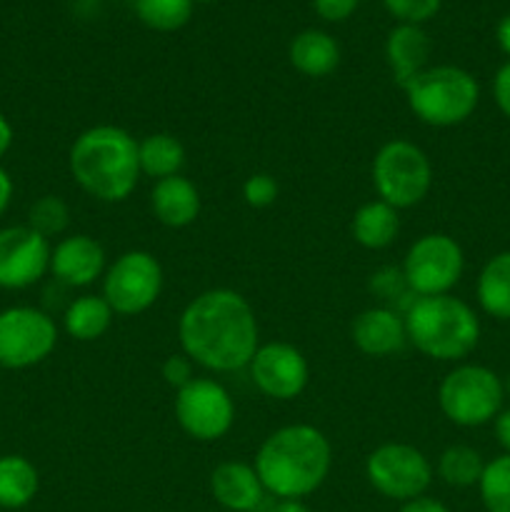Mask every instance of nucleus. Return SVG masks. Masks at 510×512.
<instances>
[{"label": "nucleus", "mask_w": 510, "mask_h": 512, "mask_svg": "<svg viewBox=\"0 0 510 512\" xmlns=\"http://www.w3.org/2000/svg\"><path fill=\"white\" fill-rule=\"evenodd\" d=\"M180 353L213 373L248 368L260 348L255 310L238 290L210 288L195 295L178 318Z\"/></svg>", "instance_id": "1"}, {"label": "nucleus", "mask_w": 510, "mask_h": 512, "mask_svg": "<svg viewBox=\"0 0 510 512\" xmlns=\"http://www.w3.org/2000/svg\"><path fill=\"white\" fill-rule=\"evenodd\" d=\"M253 468L265 493L278 500H303L328 480L333 448L315 425H283L263 440Z\"/></svg>", "instance_id": "2"}, {"label": "nucleus", "mask_w": 510, "mask_h": 512, "mask_svg": "<svg viewBox=\"0 0 510 512\" xmlns=\"http://www.w3.org/2000/svg\"><path fill=\"white\" fill-rule=\"evenodd\" d=\"M68 170L90 198L123 203L140 180L138 140L118 125H93L70 145Z\"/></svg>", "instance_id": "3"}, {"label": "nucleus", "mask_w": 510, "mask_h": 512, "mask_svg": "<svg viewBox=\"0 0 510 512\" xmlns=\"http://www.w3.org/2000/svg\"><path fill=\"white\" fill-rule=\"evenodd\" d=\"M408 345L438 363H463L480 343L478 313L455 295L415 298L403 313Z\"/></svg>", "instance_id": "4"}, {"label": "nucleus", "mask_w": 510, "mask_h": 512, "mask_svg": "<svg viewBox=\"0 0 510 512\" xmlns=\"http://www.w3.org/2000/svg\"><path fill=\"white\" fill-rule=\"evenodd\" d=\"M410 113L430 128H455L473 118L480 103V85L458 65H428L403 85Z\"/></svg>", "instance_id": "5"}, {"label": "nucleus", "mask_w": 510, "mask_h": 512, "mask_svg": "<svg viewBox=\"0 0 510 512\" xmlns=\"http://www.w3.org/2000/svg\"><path fill=\"white\" fill-rule=\"evenodd\" d=\"M438 408L458 428H483L505 408L503 378L478 363H458L438 385Z\"/></svg>", "instance_id": "6"}, {"label": "nucleus", "mask_w": 510, "mask_h": 512, "mask_svg": "<svg viewBox=\"0 0 510 512\" xmlns=\"http://www.w3.org/2000/svg\"><path fill=\"white\" fill-rule=\"evenodd\" d=\"M370 178L383 203L395 210H408L428 198L433 188V163L413 140L393 138L375 153Z\"/></svg>", "instance_id": "7"}, {"label": "nucleus", "mask_w": 510, "mask_h": 512, "mask_svg": "<svg viewBox=\"0 0 510 512\" xmlns=\"http://www.w3.org/2000/svg\"><path fill=\"white\" fill-rule=\"evenodd\" d=\"M415 298L448 295L465 273V253L448 233H425L415 240L400 265Z\"/></svg>", "instance_id": "8"}, {"label": "nucleus", "mask_w": 510, "mask_h": 512, "mask_svg": "<svg viewBox=\"0 0 510 512\" xmlns=\"http://www.w3.org/2000/svg\"><path fill=\"white\" fill-rule=\"evenodd\" d=\"M163 280V265L153 253L128 250L105 268L103 298L115 315L133 318L158 303Z\"/></svg>", "instance_id": "9"}, {"label": "nucleus", "mask_w": 510, "mask_h": 512, "mask_svg": "<svg viewBox=\"0 0 510 512\" xmlns=\"http://www.w3.org/2000/svg\"><path fill=\"white\" fill-rule=\"evenodd\" d=\"M433 473L428 455L408 443H383L365 458L368 485L395 503H405L428 493Z\"/></svg>", "instance_id": "10"}, {"label": "nucleus", "mask_w": 510, "mask_h": 512, "mask_svg": "<svg viewBox=\"0 0 510 512\" xmlns=\"http://www.w3.org/2000/svg\"><path fill=\"white\" fill-rule=\"evenodd\" d=\"M58 345V325L33 305L0 310V368L28 370L45 363Z\"/></svg>", "instance_id": "11"}, {"label": "nucleus", "mask_w": 510, "mask_h": 512, "mask_svg": "<svg viewBox=\"0 0 510 512\" xmlns=\"http://www.w3.org/2000/svg\"><path fill=\"white\" fill-rule=\"evenodd\" d=\"M173 413L180 430L198 443L225 438L235 423V403L228 388L218 380L198 375L175 393Z\"/></svg>", "instance_id": "12"}, {"label": "nucleus", "mask_w": 510, "mask_h": 512, "mask_svg": "<svg viewBox=\"0 0 510 512\" xmlns=\"http://www.w3.org/2000/svg\"><path fill=\"white\" fill-rule=\"evenodd\" d=\"M255 388L270 400L288 403L303 395L310 380V365L303 350L285 340H273L255 350L248 365Z\"/></svg>", "instance_id": "13"}, {"label": "nucleus", "mask_w": 510, "mask_h": 512, "mask_svg": "<svg viewBox=\"0 0 510 512\" xmlns=\"http://www.w3.org/2000/svg\"><path fill=\"white\" fill-rule=\"evenodd\" d=\"M48 238L28 223L0 228V290H25L50 273Z\"/></svg>", "instance_id": "14"}, {"label": "nucleus", "mask_w": 510, "mask_h": 512, "mask_svg": "<svg viewBox=\"0 0 510 512\" xmlns=\"http://www.w3.org/2000/svg\"><path fill=\"white\" fill-rule=\"evenodd\" d=\"M105 268H108L105 248L93 235H68L50 250V273L68 288H88L103 278Z\"/></svg>", "instance_id": "15"}, {"label": "nucleus", "mask_w": 510, "mask_h": 512, "mask_svg": "<svg viewBox=\"0 0 510 512\" xmlns=\"http://www.w3.org/2000/svg\"><path fill=\"white\" fill-rule=\"evenodd\" d=\"M350 340L368 358H390L408 345V330L400 310L373 305L355 315Z\"/></svg>", "instance_id": "16"}, {"label": "nucleus", "mask_w": 510, "mask_h": 512, "mask_svg": "<svg viewBox=\"0 0 510 512\" xmlns=\"http://www.w3.org/2000/svg\"><path fill=\"white\" fill-rule=\"evenodd\" d=\"M210 495L228 512H253L263 503L265 488L253 465L225 460L210 473Z\"/></svg>", "instance_id": "17"}, {"label": "nucleus", "mask_w": 510, "mask_h": 512, "mask_svg": "<svg viewBox=\"0 0 510 512\" xmlns=\"http://www.w3.org/2000/svg\"><path fill=\"white\" fill-rule=\"evenodd\" d=\"M200 208H203L200 190L185 175L155 180L153 190H150V210L165 228H188L198 220Z\"/></svg>", "instance_id": "18"}, {"label": "nucleus", "mask_w": 510, "mask_h": 512, "mask_svg": "<svg viewBox=\"0 0 510 512\" xmlns=\"http://www.w3.org/2000/svg\"><path fill=\"white\" fill-rule=\"evenodd\" d=\"M430 38L420 25L400 23L393 28L385 40V60L390 65L395 83L403 88L410 78L428 68Z\"/></svg>", "instance_id": "19"}, {"label": "nucleus", "mask_w": 510, "mask_h": 512, "mask_svg": "<svg viewBox=\"0 0 510 512\" xmlns=\"http://www.w3.org/2000/svg\"><path fill=\"white\" fill-rule=\"evenodd\" d=\"M400 210L383 200H370L363 203L353 213L350 220V233L353 240L365 250H385L395 243L400 233Z\"/></svg>", "instance_id": "20"}, {"label": "nucleus", "mask_w": 510, "mask_h": 512, "mask_svg": "<svg viewBox=\"0 0 510 512\" xmlns=\"http://www.w3.org/2000/svg\"><path fill=\"white\" fill-rule=\"evenodd\" d=\"M290 65L308 78H325L340 65V45L323 30H303L290 40Z\"/></svg>", "instance_id": "21"}, {"label": "nucleus", "mask_w": 510, "mask_h": 512, "mask_svg": "<svg viewBox=\"0 0 510 512\" xmlns=\"http://www.w3.org/2000/svg\"><path fill=\"white\" fill-rule=\"evenodd\" d=\"M475 298L488 318L510 323V250L495 253L480 268Z\"/></svg>", "instance_id": "22"}, {"label": "nucleus", "mask_w": 510, "mask_h": 512, "mask_svg": "<svg viewBox=\"0 0 510 512\" xmlns=\"http://www.w3.org/2000/svg\"><path fill=\"white\" fill-rule=\"evenodd\" d=\"M113 318V308L103 295H80L65 308L63 328L78 343H93L108 333Z\"/></svg>", "instance_id": "23"}, {"label": "nucleus", "mask_w": 510, "mask_h": 512, "mask_svg": "<svg viewBox=\"0 0 510 512\" xmlns=\"http://www.w3.org/2000/svg\"><path fill=\"white\" fill-rule=\"evenodd\" d=\"M40 473L25 455H0V508L20 510L35 500Z\"/></svg>", "instance_id": "24"}, {"label": "nucleus", "mask_w": 510, "mask_h": 512, "mask_svg": "<svg viewBox=\"0 0 510 512\" xmlns=\"http://www.w3.org/2000/svg\"><path fill=\"white\" fill-rule=\"evenodd\" d=\"M140 175L153 180L180 175L185 165V145L173 133H150L138 140Z\"/></svg>", "instance_id": "25"}, {"label": "nucleus", "mask_w": 510, "mask_h": 512, "mask_svg": "<svg viewBox=\"0 0 510 512\" xmlns=\"http://www.w3.org/2000/svg\"><path fill=\"white\" fill-rule=\"evenodd\" d=\"M435 470H438V478L443 480L445 485H450V488H478L480 475H483L485 470V460L473 445L458 443L448 445V448L440 453Z\"/></svg>", "instance_id": "26"}, {"label": "nucleus", "mask_w": 510, "mask_h": 512, "mask_svg": "<svg viewBox=\"0 0 510 512\" xmlns=\"http://www.w3.org/2000/svg\"><path fill=\"white\" fill-rule=\"evenodd\" d=\"M478 493L488 512H510V455L503 453L485 463Z\"/></svg>", "instance_id": "27"}, {"label": "nucleus", "mask_w": 510, "mask_h": 512, "mask_svg": "<svg viewBox=\"0 0 510 512\" xmlns=\"http://www.w3.org/2000/svg\"><path fill=\"white\" fill-rule=\"evenodd\" d=\"M135 13L148 28L170 33L188 23L193 15V0H135Z\"/></svg>", "instance_id": "28"}, {"label": "nucleus", "mask_w": 510, "mask_h": 512, "mask_svg": "<svg viewBox=\"0 0 510 512\" xmlns=\"http://www.w3.org/2000/svg\"><path fill=\"white\" fill-rule=\"evenodd\" d=\"M28 225L43 238H58L70 225V205L60 195H43L30 205Z\"/></svg>", "instance_id": "29"}, {"label": "nucleus", "mask_w": 510, "mask_h": 512, "mask_svg": "<svg viewBox=\"0 0 510 512\" xmlns=\"http://www.w3.org/2000/svg\"><path fill=\"white\" fill-rule=\"evenodd\" d=\"M370 293L375 295V298L383 300L385 308H395V303H403L410 308V303L415 300V295L410 293L408 283H405V275L400 268H393V265H388V268H380L375 270L373 275H370Z\"/></svg>", "instance_id": "30"}, {"label": "nucleus", "mask_w": 510, "mask_h": 512, "mask_svg": "<svg viewBox=\"0 0 510 512\" xmlns=\"http://www.w3.org/2000/svg\"><path fill=\"white\" fill-rule=\"evenodd\" d=\"M278 195H280V185L270 173H253L243 183L245 205H250V208L255 210L270 208V205L278 200Z\"/></svg>", "instance_id": "31"}, {"label": "nucleus", "mask_w": 510, "mask_h": 512, "mask_svg": "<svg viewBox=\"0 0 510 512\" xmlns=\"http://www.w3.org/2000/svg\"><path fill=\"white\" fill-rule=\"evenodd\" d=\"M440 3L443 0H383L388 13L408 25H420L433 18L440 10Z\"/></svg>", "instance_id": "32"}, {"label": "nucleus", "mask_w": 510, "mask_h": 512, "mask_svg": "<svg viewBox=\"0 0 510 512\" xmlns=\"http://www.w3.org/2000/svg\"><path fill=\"white\" fill-rule=\"evenodd\" d=\"M160 375H163L165 383H168L170 388H173L175 393H178L180 388H185V385H188L190 380L195 378V363L185 353L168 355V358L163 360V368H160Z\"/></svg>", "instance_id": "33"}, {"label": "nucleus", "mask_w": 510, "mask_h": 512, "mask_svg": "<svg viewBox=\"0 0 510 512\" xmlns=\"http://www.w3.org/2000/svg\"><path fill=\"white\" fill-rule=\"evenodd\" d=\"M315 13L323 20H330V23H338V20L350 18L358 8V0H313Z\"/></svg>", "instance_id": "34"}, {"label": "nucleus", "mask_w": 510, "mask_h": 512, "mask_svg": "<svg viewBox=\"0 0 510 512\" xmlns=\"http://www.w3.org/2000/svg\"><path fill=\"white\" fill-rule=\"evenodd\" d=\"M493 100L500 113L510 120V60H505L493 75Z\"/></svg>", "instance_id": "35"}, {"label": "nucleus", "mask_w": 510, "mask_h": 512, "mask_svg": "<svg viewBox=\"0 0 510 512\" xmlns=\"http://www.w3.org/2000/svg\"><path fill=\"white\" fill-rule=\"evenodd\" d=\"M398 512H450V508L443 503V500L430 498V495L425 493V495H420V498H413V500H405V503H400Z\"/></svg>", "instance_id": "36"}, {"label": "nucleus", "mask_w": 510, "mask_h": 512, "mask_svg": "<svg viewBox=\"0 0 510 512\" xmlns=\"http://www.w3.org/2000/svg\"><path fill=\"white\" fill-rule=\"evenodd\" d=\"M493 433L505 455H510V408H503L493 420Z\"/></svg>", "instance_id": "37"}, {"label": "nucleus", "mask_w": 510, "mask_h": 512, "mask_svg": "<svg viewBox=\"0 0 510 512\" xmlns=\"http://www.w3.org/2000/svg\"><path fill=\"white\" fill-rule=\"evenodd\" d=\"M13 193H15V183L13 178H10L8 170L0 165V218H3L5 213H8L10 203H13Z\"/></svg>", "instance_id": "38"}, {"label": "nucleus", "mask_w": 510, "mask_h": 512, "mask_svg": "<svg viewBox=\"0 0 510 512\" xmlns=\"http://www.w3.org/2000/svg\"><path fill=\"white\" fill-rule=\"evenodd\" d=\"M13 140H15L13 125H10V120L5 118V113H0V160L10 153V148H13Z\"/></svg>", "instance_id": "39"}, {"label": "nucleus", "mask_w": 510, "mask_h": 512, "mask_svg": "<svg viewBox=\"0 0 510 512\" xmlns=\"http://www.w3.org/2000/svg\"><path fill=\"white\" fill-rule=\"evenodd\" d=\"M495 40H498L500 50L510 58V13L500 18L498 28H495Z\"/></svg>", "instance_id": "40"}, {"label": "nucleus", "mask_w": 510, "mask_h": 512, "mask_svg": "<svg viewBox=\"0 0 510 512\" xmlns=\"http://www.w3.org/2000/svg\"><path fill=\"white\" fill-rule=\"evenodd\" d=\"M270 512H313L303 500H278Z\"/></svg>", "instance_id": "41"}, {"label": "nucleus", "mask_w": 510, "mask_h": 512, "mask_svg": "<svg viewBox=\"0 0 510 512\" xmlns=\"http://www.w3.org/2000/svg\"><path fill=\"white\" fill-rule=\"evenodd\" d=\"M503 388H505V398H510V373H508V378L503 380Z\"/></svg>", "instance_id": "42"}, {"label": "nucleus", "mask_w": 510, "mask_h": 512, "mask_svg": "<svg viewBox=\"0 0 510 512\" xmlns=\"http://www.w3.org/2000/svg\"><path fill=\"white\" fill-rule=\"evenodd\" d=\"M193 3H213V0H193Z\"/></svg>", "instance_id": "43"}]
</instances>
